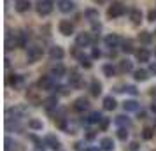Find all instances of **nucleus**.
Listing matches in <instances>:
<instances>
[{
    "label": "nucleus",
    "mask_w": 156,
    "mask_h": 151,
    "mask_svg": "<svg viewBox=\"0 0 156 151\" xmlns=\"http://www.w3.org/2000/svg\"><path fill=\"white\" fill-rule=\"evenodd\" d=\"M28 113V109L25 107V106H18V107H7L5 109V120L7 121H18V120H21L23 116Z\"/></svg>",
    "instance_id": "obj_1"
},
{
    "label": "nucleus",
    "mask_w": 156,
    "mask_h": 151,
    "mask_svg": "<svg viewBox=\"0 0 156 151\" xmlns=\"http://www.w3.org/2000/svg\"><path fill=\"white\" fill-rule=\"evenodd\" d=\"M44 55V49L39 46V44H34V46H30L28 48V53H27V60H28V63H35L39 62Z\"/></svg>",
    "instance_id": "obj_2"
},
{
    "label": "nucleus",
    "mask_w": 156,
    "mask_h": 151,
    "mask_svg": "<svg viewBox=\"0 0 156 151\" xmlns=\"http://www.w3.org/2000/svg\"><path fill=\"white\" fill-rule=\"evenodd\" d=\"M35 11L39 16H48L53 11V0H39L35 5Z\"/></svg>",
    "instance_id": "obj_3"
},
{
    "label": "nucleus",
    "mask_w": 156,
    "mask_h": 151,
    "mask_svg": "<svg viewBox=\"0 0 156 151\" xmlns=\"http://www.w3.org/2000/svg\"><path fill=\"white\" fill-rule=\"evenodd\" d=\"M125 5L123 4H119V2H114L112 5H109V9H107V16L111 18V20H114V18H119V16L125 14Z\"/></svg>",
    "instance_id": "obj_4"
},
{
    "label": "nucleus",
    "mask_w": 156,
    "mask_h": 151,
    "mask_svg": "<svg viewBox=\"0 0 156 151\" xmlns=\"http://www.w3.org/2000/svg\"><path fill=\"white\" fill-rule=\"evenodd\" d=\"M39 86H41V90H44V92H51V90H55V88H56V84H55V77H53V76H42V77L39 79Z\"/></svg>",
    "instance_id": "obj_5"
},
{
    "label": "nucleus",
    "mask_w": 156,
    "mask_h": 151,
    "mask_svg": "<svg viewBox=\"0 0 156 151\" xmlns=\"http://www.w3.org/2000/svg\"><path fill=\"white\" fill-rule=\"evenodd\" d=\"M58 30H60V34L62 35H72L74 34V23L69 21V20H62V21L58 23Z\"/></svg>",
    "instance_id": "obj_6"
},
{
    "label": "nucleus",
    "mask_w": 156,
    "mask_h": 151,
    "mask_svg": "<svg viewBox=\"0 0 156 151\" xmlns=\"http://www.w3.org/2000/svg\"><path fill=\"white\" fill-rule=\"evenodd\" d=\"M44 146H48V148H51L53 151H58L60 148H62V142L56 139V135H53V134H49V135L44 137Z\"/></svg>",
    "instance_id": "obj_7"
},
{
    "label": "nucleus",
    "mask_w": 156,
    "mask_h": 151,
    "mask_svg": "<svg viewBox=\"0 0 156 151\" xmlns=\"http://www.w3.org/2000/svg\"><path fill=\"white\" fill-rule=\"evenodd\" d=\"M81 81H83V76L79 74L77 69H70V72H69V83H70V86L79 88L81 86Z\"/></svg>",
    "instance_id": "obj_8"
},
{
    "label": "nucleus",
    "mask_w": 156,
    "mask_h": 151,
    "mask_svg": "<svg viewBox=\"0 0 156 151\" xmlns=\"http://www.w3.org/2000/svg\"><path fill=\"white\" fill-rule=\"evenodd\" d=\"M90 44H91V35L90 34H86V32L77 34V37H76V46L77 48H88Z\"/></svg>",
    "instance_id": "obj_9"
},
{
    "label": "nucleus",
    "mask_w": 156,
    "mask_h": 151,
    "mask_svg": "<svg viewBox=\"0 0 156 151\" xmlns=\"http://www.w3.org/2000/svg\"><path fill=\"white\" fill-rule=\"evenodd\" d=\"M42 106H44V109H46V111L51 114L55 109H58V99L55 97V95H51V97H48V99L42 102Z\"/></svg>",
    "instance_id": "obj_10"
},
{
    "label": "nucleus",
    "mask_w": 156,
    "mask_h": 151,
    "mask_svg": "<svg viewBox=\"0 0 156 151\" xmlns=\"http://www.w3.org/2000/svg\"><path fill=\"white\" fill-rule=\"evenodd\" d=\"M104 42H105L107 48H118V44H121V39L119 35H116V34H111V35H107L105 39H104Z\"/></svg>",
    "instance_id": "obj_11"
},
{
    "label": "nucleus",
    "mask_w": 156,
    "mask_h": 151,
    "mask_svg": "<svg viewBox=\"0 0 156 151\" xmlns=\"http://www.w3.org/2000/svg\"><path fill=\"white\" fill-rule=\"evenodd\" d=\"M18 35V48H27L28 46V39H30V34L27 30H21L16 34Z\"/></svg>",
    "instance_id": "obj_12"
},
{
    "label": "nucleus",
    "mask_w": 156,
    "mask_h": 151,
    "mask_svg": "<svg viewBox=\"0 0 156 151\" xmlns=\"http://www.w3.org/2000/svg\"><path fill=\"white\" fill-rule=\"evenodd\" d=\"M5 151H25L20 142H14L11 137H5Z\"/></svg>",
    "instance_id": "obj_13"
},
{
    "label": "nucleus",
    "mask_w": 156,
    "mask_h": 151,
    "mask_svg": "<svg viewBox=\"0 0 156 151\" xmlns=\"http://www.w3.org/2000/svg\"><path fill=\"white\" fill-rule=\"evenodd\" d=\"M74 2L72 0H58V9L62 11V13H72L74 11Z\"/></svg>",
    "instance_id": "obj_14"
},
{
    "label": "nucleus",
    "mask_w": 156,
    "mask_h": 151,
    "mask_svg": "<svg viewBox=\"0 0 156 151\" xmlns=\"http://www.w3.org/2000/svg\"><path fill=\"white\" fill-rule=\"evenodd\" d=\"M88 107H90V102H88V99H84V97H81V99H77V100L74 102V111H77V113H83V111H86Z\"/></svg>",
    "instance_id": "obj_15"
},
{
    "label": "nucleus",
    "mask_w": 156,
    "mask_h": 151,
    "mask_svg": "<svg viewBox=\"0 0 156 151\" xmlns=\"http://www.w3.org/2000/svg\"><path fill=\"white\" fill-rule=\"evenodd\" d=\"M16 11L18 13H28L30 11V7H32V4H30V0H16Z\"/></svg>",
    "instance_id": "obj_16"
},
{
    "label": "nucleus",
    "mask_w": 156,
    "mask_h": 151,
    "mask_svg": "<svg viewBox=\"0 0 156 151\" xmlns=\"http://www.w3.org/2000/svg\"><path fill=\"white\" fill-rule=\"evenodd\" d=\"M14 48H18V35L12 37V34L7 32V35H5V49L11 51V49H14Z\"/></svg>",
    "instance_id": "obj_17"
},
{
    "label": "nucleus",
    "mask_w": 156,
    "mask_h": 151,
    "mask_svg": "<svg viewBox=\"0 0 156 151\" xmlns=\"http://www.w3.org/2000/svg\"><path fill=\"white\" fill-rule=\"evenodd\" d=\"M63 49L60 48V46H53L49 49V56H51V60H56V62H60L62 58H63Z\"/></svg>",
    "instance_id": "obj_18"
},
{
    "label": "nucleus",
    "mask_w": 156,
    "mask_h": 151,
    "mask_svg": "<svg viewBox=\"0 0 156 151\" xmlns=\"http://www.w3.org/2000/svg\"><path fill=\"white\" fill-rule=\"evenodd\" d=\"M133 77H135V81L144 83V81L149 79V70H146V69H137V70H133Z\"/></svg>",
    "instance_id": "obj_19"
},
{
    "label": "nucleus",
    "mask_w": 156,
    "mask_h": 151,
    "mask_svg": "<svg viewBox=\"0 0 156 151\" xmlns=\"http://www.w3.org/2000/svg\"><path fill=\"white\" fill-rule=\"evenodd\" d=\"M104 120V116L100 114L98 111H93V113H90V116L86 118V123L88 125H97V123H100Z\"/></svg>",
    "instance_id": "obj_20"
},
{
    "label": "nucleus",
    "mask_w": 156,
    "mask_h": 151,
    "mask_svg": "<svg viewBox=\"0 0 156 151\" xmlns=\"http://www.w3.org/2000/svg\"><path fill=\"white\" fill-rule=\"evenodd\" d=\"M76 58L79 60V63L83 65L84 69H90V67H91V58L90 56H86V55H83V53L76 51Z\"/></svg>",
    "instance_id": "obj_21"
},
{
    "label": "nucleus",
    "mask_w": 156,
    "mask_h": 151,
    "mask_svg": "<svg viewBox=\"0 0 156 151\" xmlns=\"http://www.w3.org/2000/svg\"><path fill=\"white\" fill-rule=\"evenodd\" d=\"M100 149L102 151H112L114 149V141L111 137H104L100 141Z\"/></svg>",
    "instance_id": "obj_22"
},
{
    "label": "nucleus",
    "mask_w": 156,
    "mask_h": 151,
    "mask_svg": "<svg viewBox=\"0 0 156 151\" xmlns=\"http://www.w3.org/2000/svg\"><path fill=\"white\" fill-rule=\"evenodd\" d=\"M63 74H65V67H63L62 63H58V65H53V69H51V74H49V76H53L55 79H60Z\"/></svg>",
    "instance_id": "obj_23"
},
{
    "label": "nucleus",
    "mask_w": 156,
    "mask_h": 151,
    "mask_svg": "<svg viewBox=\"0 0 156 151\" xmlns=\"http://www.w3.org/2000/svg\"><path fill=\"white\" fill-rule=\"evenodd\" d=\"M121 51H123V53H126V55H130V53H135L133 42H132L130 39H126V41H121Z\"/></svg>",
    "instance_id": "obj_24"
},
{
    "label": "nucleus",
    "mask_w": 156,
    "mask_h": 151,
    "mask_svg": "<svg viewBox=\"0 0 156 151\" xmlns=\"http://www.w3.org/2000/svg\"><path fill=\"white\" fill-rule=\"evenodd\" d=\"M132 70H133V63H132L130 60H121L119 62V72L126 74V72H132Z\"/></svg>",
    "instance_id": "obj_25"
},
{
    "label": "nucleus",
    "mask_w": 156,
    "mask_h": 151,
    "mask_svg": "<svg viewBox=\"0 0 156 151\" xmlns=\"http://www.w3.org/2000/svg\"><path fill=\"white\" fill-rule=\"evenodd\" d=\"M90 92H91L93 97H98V95L102 93V84H100L97 79H93L91 84H90Z\"/></svg>",
    "instance_id": "obj_26"
},
{
    "label": "nucleus",
    "mask_w": 156,
    "mask_h": 151,
    "mask_svg": "<svg viewBox=\"0 0 156 151\" xmlns=\"http://www.w3.org/2000/svg\"><path fill=\"white\" fill-rule=\"evenodd\" d=\"M135 56L139 62H149V51L146 48H140L139 51H135Z\"/></svg>",
    "instance_id": "obj_27"
},
{
    "label": "nucleus",
    "mask_w": 156,
    "mask_h": 151,
    "mask_svg": "<svg viewBox=\"0 0 156 151\" xmlns=\"http://www.w3.org/2000/svg\"><path fill=\"white\" fill-rule=\"evenodd\" d=\"M123 109H125V111H139V109H140V104L137 100H126L123 104Z\"/></svg>",
    "instance_id": "obj_28"
},
{
    "label": "nucleus",
    "mask_w": 156,
    "mask_h": 151,
    "mask_svg": "<svg viewBox=\"0 0 156 151\" xmlns=\"http://www.w3.org/2000/svg\"><path fill=\"white\" fill-rule=\"evenodd\" d=\"M104 109H105V111H114V109H116V100H114V97L109 95V97L104 99Z\"/></svg>",
    "instance_id": "obj_29"
},
{
    "label": "nucleus",
    "mask_w": 156,
    "mask_h": 151,
    "mask_svg": "<svg viewBox=\"0 0 156 151\" xmlns=\"http://www.w3.org/2000/svg\"><path fill=\"white\" fill-rule=\"evenodd\" d=\"M130 20H132L135 25H139V23L142 21V13L139 9H132V11H130Z\"/></svg>",
    "instance_id": "obj_30"
},
{
    "label": "nucleus",
    "mask_w": 156,
    "mask_h": 151,
    "mask_svg": "<svg viewBox=\"0 0 156 151\" xmlns=\"http://www.w3.org/2000/svg\"><path fill=\"white\" fill-rule=\"evenodd\" d=\"M84 16H86V18H88L91 23H95L97 20H98V11H97V9H86V11H84Z\"/></svg>",
    "instance_id": "obj_31"
},
{
    "label": "nucleus",
    "mask_w": 156,
    "mask_h": 151,
    "mask_svg": "<svg viewBox=\"0 0 156 151\" xmlns=\"http://www.w3.org/2000/svg\"><path fill=\"white\" fill-rule=\"evenodd\" d=\"M102 70H104V74H105L107 77H112V76H116V67L111 63H105L104 67H102Z\"/></svg>",
    "instance_id": "obj_32"
},
{
    "label": "nucleus",
    "mask_w": 156,
    "mask_h": 151,
    "mask_svg": "<svg viewBox=\"0 0 156 151\" xmlns=\"http://www.w3.org/2000/svg\"><path fill=\"white\" fill-rule=\"evenodd\" d=\"M28 100L34 104V106H39V104H42V100L39 99V95H37V92H34V90H28Z\"/></svg>",
    "instance_id": "obj_33"
},
{
    "label": "nucleus",
    "mask_w": 156,
    "mask_h": 151,
    "mask_svg": "<svg viewBox=\"0 0 156 151\" xmlns=\"http://www.w3.org/2000/svg\"><path fill=\"white\" fill-rule=\"evenodd\" d=\"M139 41H140L142 44H151V41H153V35H151L149 32H140V35H139Z\"/></svg>",
    "instance_id": "obj_34"
},
{
    "label": "nucleus",
    "mask_w": 156,
    "mask_h": 151,
    "mask_svg": "<svg viewBox=\"0 0 156 151\" xmlns=\"http://www.w3.org/2000/svg\"><path fill=\"white\" fill-rule=\"evenodd\" d=\"M116 125H119L123 128H128V127H130V120H128L126 116H118V118H116Z\"/></svg>",
    "instance_id": "obj_35"
},
{
    "label": "nucleus",
    "mask_w": 156,
    "mask_h": 151,
    "mask_svg": "<svg viewBox=\"0 0 156 151\" xmlns=\"http://www.w3.org/2000/svg\"><path fill=\"white\" fill-rule=\"evenodd\" d=\"M28 127L32 130H42V121H39V120H35V118H32L28 121Z\"/></svg>",
    "instance_id": "obj_36"
},
{
    "label": "nucleus",
    "mask_w": 156,
    "mask_h": 151,
    "mask_svg": "<svg viewBox=\"0 0 156 151\" xmlns=\"http://www.w3.org/2000/svg\"><path fill=\"white\" fill-rule=\"evenodd\" d=\"M153 135H154V132H153V128H149V127H146V128L142 130V137H144L146 141H151V139H153Z\"/></svg>",
    "instance_id": "obj_37"
},
{
    "label": "nucleus",
    "mask_w": 156,
    "mask_h": 151,
    "mask_svg": "<svg viewBox=\"0 0 156 151\" xmlns=\"http://www.w3.org/2000/svg\"><path fill=\"white\" fill-rule=\"evenodd\" d=\"M118 139H119V141H126L128 139V130L121 127V128L118 130Z\"/></svg>",
    "instance_id": "obj_38"
},
{
    "label": "nucleus",
    "mask_w": 156,
    "mask_h": 151,
    "mask_svg": "<svg viewBox=\"0 0 156 151\" xmlns=\"http://www.w3.org/2000/svg\"><path fill=\"white\" fill-rule=\"evenodd\" d=\"M123 92H126V93H130V95H137L139 93V90H137L135 86H132V84H130V86H125L123 88Z\"/></svg>",
    "instance_id": "obj_39"
},
{
    "label": "nucleus",
    "mask_w": 156,
    "mask_h": 151,
    "mask_svg": "<svg viewBox=\"0 0 156 151\" xmlns=\"http://www.w3.org/2000/svg\"><path fill=\"white\" fill-rule=\"evenodd\" d=\"M74 149H76V151H88V148L84 146V142H81V141H79V142L74 144Z\"/></svg>",
    "instance_id": "obj_40"
},
{
    "label": "nucleus",
    "mask_w": 156,
    "mask_h": 151,
    "mask_svg": "<svg viewBox=\"0 0 156 151\" xmlns=\"http://www.w3.org/2000/svg\"><path fill=\"white\" fill-rule=\"evenodd\" d=\"M109 123H111V120H109V118H104V120L100 121V130H104V132H105L107 127H109Z\"/></svg>",
    "instance_id": "obj_41"
},
{
    "label": "nucleus",
    "mask_w": 156,
    "mask_h": 151,
    "mask_svg": "<svg viewBox=\"0 0 156 151\" xmlns=\"http://www.w3.org/2000/svg\"><path fill=\"white\" fill-rule=\"evenodd\" d=\"M147 21H151V23H154V21H156V9H151V11H149Z\"/></svg>",
    "instance_id": "obj_42"
},
{
    "label": "nucleus",
    "mask_w": 156,
    "mask_h": 151,
    "mask_svg": "<svg viewBox=\"0 0 156 151\" xmlns=\"http://www.w3.org/2000/svg\"><path fill=\"white\" fill-rule=\"evenodd\" d=\"M102 56V53H100V49H97V48H93L91 49V58H100Z\"/></svg>",
    "instance_id": "obj_43"
},
{
    "label": "nucleus",
    "mask_w": 156,
    "mask_h": 151,
    "mask_svg": "<svg viewBox=\"0 0 156 151\" xmlns=\"http://www.w3.org/2000/svg\"><path fill=\"white\" fill-rule=\"evenodd\" d=\"M139 148H140V146H139V142H137V141L130 142V151H139Z\"/></svg>",
    "instance_id": "obj_44"
},
{
    "label": "nucleus",
    "mask_w": 156,
    "mask_h": 151,
    "mask_svg": "<svg viewBox=\"0 0 156 151\" xmlns=\"http://www.w3.org/2000/svg\"><path fill=\"white\" fill-rule=\"evenodd\" d=\"M149 72H151V74H154V76H156V62H153V63L149 65Z\"/></svg>",
    "instance_id": "obj_45"
},
{
    "label": "nucleus",
    "mask_w": 156,
    "mask_h": 151,
    "mask_svg": "<svg viewBox=\"0 0 156 151\" xmlns=\"http://www.w3.org/2000/svg\"><path fill=\"white\" fill-rule=\"evenodd\" d=\"M151 111H153V113H154V114H156V100L153 102V104H151Z\"/></svg>",
    "instance_id": "obj_46"
},
{
    "label": "nucleus",
    "mask_w": 156,
    "mask_h": 151,
    "mask_svg": "<svg viewBox=\"0 0 156 151\" xmlns=\"http://www.w3.org/2000/svg\"><path fill=\"white\" fill-rule=\"evenodd\" d=\"M88 151H102L100 148H95V146H91V148H88Z\"/></svg>",
    "instance_id": "obj_47"
},
{
    "label": "nucleus",
    "mask_w": 156,
    "mask_h": 151,
    "mask_svg": "<svg viewBox=\"0 0 156 151\" xmlns=\"http://www.w3.org/2000/svg\"><path fill=\"white\" fill-rule=\"evenodd\" d=\"M154 55H156V48H154Z\"/></svg>",
    "instance_id": "obj_48"
}]
</instances>
